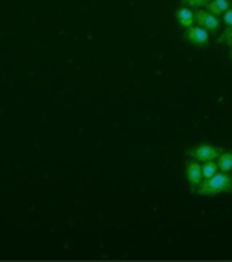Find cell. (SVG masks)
<instances>
[{"label": "cell", "instance_id": "obj_11", "mask_svg": "<svg viewBox=\"0 0 232 262\" xmlns=\"http://www.w3.org/2000/svg\"><path fill=\"white\" fill-rule=\"evenodd\" d=\"M222 20H224V24L226 26H232V4L224 10V14H222Z\"/></svg>", "mask_w": 232, "mask_h": 262}, {"label": "cell", "instance_id": "obj_10", "mask_svg": "<svg viewBox=\"0 0 232 262\" xmlns=\"http://www.w3.org/2000/svg\"><path fill=\"white\" fill-rule=\"evenodd\" d=\"M218 42H220V44H230L232 42V26H228V30H226L224 34H220Z\"/></svg>", "mask_w": 232, "mask_h": 262}, {"label": "cell", "instance_id": "obj_13", "mask_svg": "<svg viewBox=\"0 0 232 262\" xmlns=\"http://www.w3.org/2000/svg\"><path fill=\"white\" fill-rule=\"evenodd\" d=\"M230 46H232V42H230Z\"/></svg>", "mask_w": 232, "mask_h": 262}, {"label": "cell", "instance_id": "obj_7", "mask_svg": "<svg viewBox=\"0 0 232 262\" xmlns=\"http://www.w3.org/2000/svg\"><path fill=\"white\" fill-rule=\"evenodd\" d=\"M230 6V2L228 0H210L208 4H206V10L212 12L214 16H220V14H224V10Z\"/></svg>", "mask_w": 232, "mask_h": 262}, {"label": "cell", "instance_id": "obj_5", "mask_svg": "<svg viewBox=\"0 0 232 262\" xmlns=\"http://www.w3.org/2000/svg\"><path fill=\"white\" fill-rule=\"evenodd\" d=\"M194 20L198 22V26H202V28L208 30V32L218 30V26H220V18L214 16V14L208 12V10H198V12L194 14Z\"/></svg>", "mask_w": 232, "mask_h": 262}, {"label": "cell", "instance_id": "obj_6", "mask_svg": "<svg viewBox=\"0 0 232 262\" xmlns=\"http://www.w3.org/2000/svg\"><path fill=\"white\" fill-rule=\"evenodd\" d=\"M176 20L182 28H190V26H194V12L188 6H182V8L176 10Z\"/></svg>", "mask_w": 232, "mask_h": 262}, {"label": "cell", "instance_id": "obj_3", "mask_svg": "<svg viewBox=\"0 0 232 262\" xmlns=\"http://www.w3.org/2000/svg\"><path fill=\"white\" fill-rule=\"evenodd\" d=\"M184 40L194 46H204V44H208L210 36H208V30H204L202 26H190L184 32Z\"/></svg>", "mask_w": 232, "mask_h": 262}, {"label": "cell", "instance_id": "obj_2", "mask_svg": "<svg viewBox=\"0 0 232 262\" xmlns=\"http://www.w3.org/2000/svg\"><path fill=\"white\" fill-rule=\"evenodd\" d=\"M220 148L218 146H212V144H198L196 148L188 150V156L198 160V162H206V160H216L220 156Z\"/></svg>", "mask_w": 232, "mask_h": 262}, {"label": "cell", "instance_id": "obj_8", "mask_svg": "<svg viewBox=\"0 0 232 262\" xmlns=\"http://www.w3.org/2000/svg\"><path fill=\"white\" fill-rule=\"evenodd\" d=\"M218 162V170H222V172H230L232 170V150L230 152H220V156L216 158Z\"/></svg>", "mask_w": 232, "mask_h": 262}, {"label": "cell", "instance_id": "obj_4", "mask_svg": "<svg viewBox=\"0 0 232 262\" xmlns=\"http://www.w3.org/2000/svg\"><path fill=\"white\" fill-rule=\"evenodd\" d=\"M184 174H186V182H188L190 186L200 184L204 180V176H202V162H198L194 158L188 160L186 166H184Z\"/></svg>", "mask_w": 232, "mask_h": 262}, {"label": "cell", "instance_id": "obj_12", "mask_svg": "<svg viewBox=\"0 0 232 262\" xmlns=\"http://www.w3.org/2000/svg\"><path fill=\"white\" fill-rule=\"evenodd\" d=\"M188 6H206L210 0H184Z\"/></svg>", "mask_w": 232, "mask_h": 262}, {"label": "cell", "instance_id": "obj_14", "mask_svg": "<svg viewBox=\"0 0 232 262\" xmlns=\"http://www.w3.org/2000/svg\"><path fill=\"white\" fill-rule=\"evenodd\" d=\"M230 172H232V170H230Z\"/></svg>", "mask_w": 232, "mask_h": 262}, {"label": "cell", "instance_id": "obj_9", "mask_svg": "<svg viewBox=\"0 0 232 262\" xmlns=\"http://www.w3.org/2000/svg\"><path fill=\"white\" fill-rule=\"evenodd\" d=\"M218 172V164H216V160H206V162H202V176L204 178H210Z\"/></svg>", "mask_w": 232, "mask_h": 262}, {"label": "cell", "instance_id": "obj_1", "mask_svg": "<svg viewBox=\"0 0 232 262\" xmlns=\"http://www.w3.org/2000/svg\"><path fill=\"white\" fill-rule=\"evenodd\" d=\"M194 194L200 196H214V194H224V192H232V176L228 172H216L210 178H204L200 184L192 186Z\"/></svg>", "mask_w": 232, "mask_h": 262}]
</instances>
